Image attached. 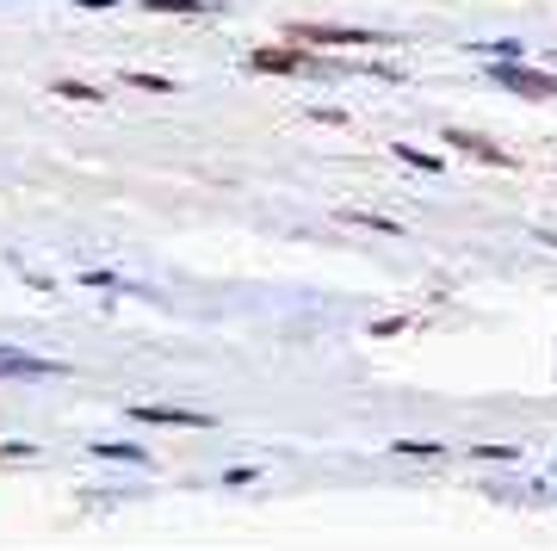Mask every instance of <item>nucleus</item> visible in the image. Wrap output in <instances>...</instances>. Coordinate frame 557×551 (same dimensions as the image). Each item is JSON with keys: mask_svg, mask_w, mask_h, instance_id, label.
<instances>
[{"mask_svg": "<svg viewBox=\"0 0 557 551\" xmlns=\"http://www.w3.org/2000/svg\"><path fill=\"white\" fill-rule=\"evenodd\" d=\"M496 87H515V94H527V99H552L557 75H539V69H520L515 57H502L496 62Z\"/></svg>", "mask_w": 557, "mask_h": 551, "instance_id": "f257e3e1", "label": "nucleus"}, {"mask_svg": "<svg viewBox=\"0 0 557 551\" xmlns=\"http://www.w3.org/2000/svg\"><path fill=\"white\" fill-rule=\"evenodd\" d=\"M285 38L317 44V50H335V44H384L379 32H329V25H298V32H285Z\"/></svg>", "mask_w": 557, "mask_h": 551, "instance_id": "f03ea898", "label": "nucleus"}, {"mask_svg": "<svg viewBox=\"0 0 557 551\" xmlns=\"http://www.w3.org/2000/svg\"><path fill=\"white\" fill-rule=\"evenodd\" d=\"M0 378H62L57 359H38V354H7L0 347Z\"/></svg>", "mask_w": 557, "mask_h": 551, "instance_id": "7ed1b4c3", "label": "nucleus"}, {"mask_svg": "<svg viewBox=\"0 0 557 551\" xmlns=\"http://www.w3.org/2000/svg\"><path fill=\"white\" fill-rule=\"evenodd\" d=\"M137 421H156V428H211V415H199V409H156V403H143Z\"/></svg>", "mask_w": 557, "mask_h": 551, "instance_id": "20e7f679", "label": "nucleus"}, {"mask_svg": "<svg viewBox=\"0 0 557 551\" xmlns=\"http://www.w3.org/2000/svg\"><path fill=\"white\" fill-rule=\"evenodd\" d=\"M446 143H453V149H465V156H483V161H496V168H502V161H508V156H502V149H496V143L471 137V131H446Z\"/></svg>", "mask_w": 557, "mask_h": 551, "instance_id": "39448f33", "label": "nucleus"}, {"mask_svg": "<svg viewBox=\"0 0 557 551\" xmlns=\"http://www.w3.org/2000/svg\"><path fill=\"white\" fill-rule=\"evenodd\" d=\"M255 69H260V75H278V69L292 75V69H304V57H298V50H255Z\"/></svg>", "mask_w": 557, "mask_h": 551, "instance_id": "423d86ee", "label": "nucleus"}, {"mask_svg": "<svg viewBox=\"0 0 557 551\" xmlns=\"http://www.w3.org/2000/svg\"><path fill=\"white\" fill-rule=\"evenodd\" d=\"M397 161H409V168H428V174H434V168H440L434 156H421V149H409V143H397Z\"/></svg>", "mask_w": 557, "mask_h": 551, "instance_id": "0eeeda50", "label": "nucleus"}, {"mask_svg": "<svg viewBox=\"0 0 557 551\" xmlns=\"http://www.w3.org/2000/svg\"><path fill=\"white\" fill-rule=\"evenodd\" d=\"M131 87H143V94H174V81H161V75H131Z\"/></svg>", "mask_w": 557, "mask_h": 551, "instance_id": "6e6552de", "label": "nucleus"}, {"mask_svg": "<svg viewBox=\"0 0 557 551\" xmlns=\"http://www.w3.org/2000/svg\"><path fill=\"white\" fill-rule=\"evenodd\" d=\"M149 7H156V13H199L205 0H149Z\"/></svg>", "mask_w": 557, "mask_h": 551, "instance_id": "1a4fd4ad", "label": "nucleus"}, {"mask_svg": "<svg viewBox=\"0 0 557 551\" xmlns=\"http://www.w3.org/2000/svg\"><path fill=\"white\" fill-rule=\"evenodd\" d=\"M57 94H62V99H100L94 87H81V81H57Z\"/></svg>", "mask_w": 557, "mask_h": 551, "instance_id": "9d476101", "label": "nucleus"}, {"mask_svg": "<svg viewBox=\"0 0 557 551\" xmlns=\"http://www.w3.org/2000/svg\"><path fill=\"white\" fill-rule=\"evenodd\" d=\"M397 453H416V458H434L440 446H428V440H397Z\"/></svg>", "mask_w": 557, "mask_h": 551, "instance_id": "9b49d317", "label": "nucleus"}, {"mask_svg": "<svg viewBox=\"0 0 557 551\" xmlns=\"http://www.w3.org/2000/svg\"><path fill=\"white\" fill-rule=\"evenodd\" d=\"M81 7H112V0H81Z\"/></svg>", "mask_w": 557, "mask_h": 551, "instance_id": "f8f14e48", "label": "nucleus"}]
</instances>
